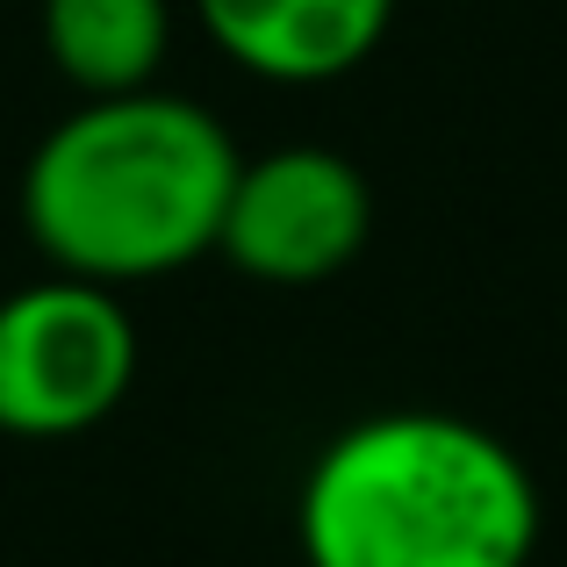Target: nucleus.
I'll use <instances>...</instances> for the list:
<instances>
[{"instance_id": "nucleus-3", "label": "nucleus", "mask_w": 567, "mask_h": 567, "mask_svg": "<svg viewBox=\"0 0 567 567\" xmlns=\"http://www.w3.org/2000/svg\"><path fill=\"white\" fill-rule=\"evenodd\" d=\"M137 381L130 309L101 280H37L0 302V431L72 439Z\"/></svg>"}, {"instance_id": "nucleus-4", "label": "nucleus", "mask_w": 567, "mask_h": 567, "mask_svg": "<svg viewBox=\"0 0 567 567\" xmlns=\"http://www.w3.org/2000/svg\"><path fill=\"white\" fill-rule=\"evenodd\" d=\"M374 194L360 166L323 144H288L266 158H237L230 202H223L216 251L251 280L274 288H317L367 245Z\"/></svg>"}, {"instance_id": "nucleus-5", "label": "nucleus", "mask_w": 567, "mask_h": 567, "mask_svg": "<svg viewBox=\"0 0 567 567\" xmlns=\"http://www.w3.org/2000/svg\"><path fill=\"white\" fill-rule=\"evenodd\" d=\"M194 8L245 72L280 86H317L352 72L388 37L395 0H194Z\"/></svg>"}, {"instance_id": "nucleus-1", "label": "nucleus", "mask_w": 567, "mask_h": 567, "mask_svg": "<svg viewBox=\"0 0 567 567\" xmlns=\"http://www.w3.org/2000/svg\"><path fill=\"white\" fill-rule=\"evenodd\" d=\"M237 144L187 94H94L29 152L22 230L72 280H158L223 237Z\"/></svg>"}, {"instance_id": "nucleus-6", "label": "nucleus", "mask_w": 567, "mask_h": 567, "mask_svg": "<svg viewBox=\"0 0 567 567\" xmlns=\"http://www.w3.org/2000/svg\"><path fill=\"white\" fill-rule=\"evenodd\" d=\"M43 43L86 94H137L158 80L173 43L166 0H43Z\"/></svg>"}, {"instance_id": "nucleus-2", "label": "nucleus", "mask_w": 567, "mask_h": 567, "mask_svg": "<svg viewBox=\"0 0 567 567\" xmlns=\"http://www.w3.org/2000/svg\"><path fill=\"white\" fill-rule=\"evenodd\" d=\"M295 532L309 567H525L539 488L496 431L388 410L317 453Z\"/></svg>"}]
</instances>
